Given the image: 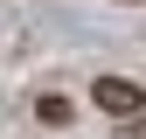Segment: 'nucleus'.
Instances as JSON below:
<instances>
[{
	"mask_svg": "<svg viewBox=\"0 0 146 139\" xmlns=\"http://www.w3.org/2000/svg\"><path fill=\"white\" fill-rule=\"evenodd\" d=\"M90 104L111 111V118H139L146 111V91H139L132 77H98V83H90Z\"/></svg>",
	"mask_w": 146,
	"mask_h": 139,
	"instance_id": "1",
	"label": "nucleus"
},
{
	"mask_svg": "<svg viewBox=\"0 0 146 139\" xmlns=\"http://www.w3.org/2000/svg\"><path fill=\"white\" fill-rule=\"evenodd\" d=\"M35 118H42V125H70V97L63 91H42L35 97Z\"/></svg>",
	"mask_w": 146,
	"mask_h": 139,
	"instance_id": "2",
	"label": "nucleus"
},
{
	"mask_svg": "<svg viewBox=\"0 0 146 139\" xmlns=\"http://www.w3.org/2000/svg\"><path fill=\"white\" fill-rule=\"evenodd\" d=\"M125 139H146V118H125Z\"/></svg>",
	"mask_w": 146,
	"mask_h": 139,
	"instance_id": "3",
	"label": "nucleus"
}]
</instances>
